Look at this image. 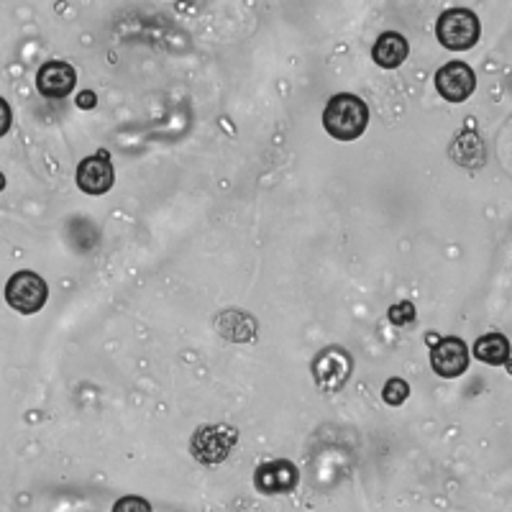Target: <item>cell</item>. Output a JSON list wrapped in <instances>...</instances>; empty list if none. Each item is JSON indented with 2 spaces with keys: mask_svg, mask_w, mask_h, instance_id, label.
Segmentation results:
<instances>
[{
  "mask_svg": "<svg viewBox=\"0 0 512 512\" xmlns=\"http://www.w3.org/2000/svg\"><path fill=\"white\" fill-rule=\"evenodd\" d=\"M369 126V105L351 93H338L323 111V128L336 141H356Z\"/></svg>",
  "mask_w": 512,
  "mask_h": 512,
  "instance_id": "6da1fadb",
  "label": "cell"
},
{
  "mask_svg": "<svg viewBox=\"0 0 512 512\" xmlns=\"http://www.w3.org/2000/svg\"><path fill=\"white\" fill-rule=\"evenodd\" d=\"M482 26H479L477 13L469 8H448L438 16L436 36L441 41V47L451 49V52H466L479 41Z\"/></svg>",
  "mask_w": 512,
  "mask_h": 512,
  "instance_id": "7a4b0ae2",
  "label": "cell"
},
{
  "mask_svg": "<svg viewBox=\"0 0 512 512\" xmlns=\"http://www.w3.org/2000/svg\"><path fill=\"white\" fill-rule=\"evenodd\" d=\"M236 443H239V431L233 425H200L198 431L192 433L190 454L200 464H223Z\"/></svg>",
  "mask_w": 512,
  "mask_h": 512,
  "instance_id": "3957f363",
  "label": "cell"
},
{
  "mask_svg": "<svg viewBox=\"0 0 512 512\" xmlns=\"http://www.w3.org/2000/svg\"><path fill=\"white\" fill-rule=\"evenodd\" d=\"M351 369H354V359L341 346H326L310 361V372H313L315 384L323 392L344 390L346 382L351 379Z\"/></svg>",
  "mask_w": 512,
  "mask_h": 512,
  "instance_id": "277c9868",
  "label": "cell"
},
{
  "mask_svg": "<svg viewBox=\"0 0 512 512\" xmlns=\"http://www.w3.org/2000/svg\"><path fill=\"white\" fill-rule=\"evenodd\" d=\"M49 300L47 282L41 280V274L31 272V269H21L6 282V303L11 305L16 313L34 315L39 313Z\"/></svg>",
  "mask_w": 512,
  "mask_h": 512,
  "instance_id": "5b68a950",
  "label": "cell"
},
{
  "mask_svg": "<svg viewBox=\"0 0 512 512\" xmlns=\"http://www.w3.org/2000/svg\"><path fill=\"white\" fill-rule=\"evenodd\" d=\"M297 482H300V472L287 459L264 461V464L256 466L254 472V487L262 495H290V492H295Z\"/></svg>",
  "mask_w": 512,
  "mask_h": 512,
  "instance_id": "8992f818",
  "label": "cell"
},
{
  "mask_svg": "<svg viewBox=\"0 0 512 512\" xmlns=\"http://www.w3.org/2000/svg\"><path fill=\"white\" fill-rule=\"evenodd\" d=\"M436 90L448 103H466L477 90V75L466 62H448L436 72Z\"/></svg>",
  "mask_w": 512,
  "mask_h": 512,
  "instance_id": "52a82bcc",
  "label": "cell"
},
{
  "mask_svg": "<svg viewBox=\"0 0 512 512\" xmlns=\"http://www.w3.org/2000/svg\"><path fill=\"white\" fill-rule=\"evenodd\" d=\"M469 346L456 336L438 338L436 344L431 346V367L438 377L443 379H456L469 369Z\"/></svg>",
  "mask_w": 512,
  "mask_h": 512,
  "instance_id": "ba28073f",
  "label": "cell"
},
{
  "mask_svg": "<svg viewBox=\"0 0 512 512\" xmlns=\"http://www.w3.org/2000/svg\"><path fill=\"white\" fill-rule=\"evenodd\" d=\"M116 182V172H113L111 154L100 149L95 157H85L77 167V187L88 195H105Z\"/></svg>",
  "mask_w": 512,
  "mask_h": 512,
  "instance_id": "9c48e42d",
  "label": "cell"
},
{
  "mask_svg": "<svg viewBox=\"0 0 512 512\" xmlns=\"http://www.w3.org/2000/svg\"><path fill=\"white\" fill-rule=\"evenodd\" d=\"M77 85V72L70 62H62V59H52V62H44L36 72V90H39L44 98H67V95L75 90Z\"/></svg>",
  "mask_w": 512,
  "mask_h": 512,
  "instance_id": "30bf717a",
  "label": "cell"
},
{
  "mask_svg": "<svg viewBox=\"0 0 512 512\" xmlns=\"http://www.w3.org/2000/svg\"><path fill=\"white\" fill-rule=\"evenodd\" d=\"M410 54L408 39L397 31H384L372 47V59L382 70H397Z\"/></svg>",
  "mask_w": 512,
  "mask_h": 512,
  "instance_id": "8fae6325",
  "label": "cell"
},
{
  "mask_svg": "<svg viewBox=\"0 0 512 512\" xmlns=\"http://www.w3.org/2000/svg\"><path fill=\"white\" fill-rule=\"evenodd\" d=\"M469 354H474L489 367H507L510 364V341L502 333H487L474 341V349Z\"/></svg>",
  "mask_w": 512,
  "mask_h": 512,
  "instance_id": "7c38bea8",
  "label": "cell"
},
{
  "mask_svg": "<svg viewBox=\"0 0 512 512\" xmlns=\"http://www.w3.org/2000/svg\"><path fill=\"white\" fill-rule=\"evenodd\" d=\"M410 397V384L400 377H392L384 382V390H382V400L390 405V408H400L405 405V400Z\"/></svg>",
  "mask_w": 512,
  "mask_h": 512,
  "instance_id": "4fadbf2b",
  "label": "cell"
},
{
  "mask_svg": "<svg viewBox=\"0 0 512 512\" xmlns=\"http://www.w3.org/2000/svg\"><path fill=\"white\" fill-rule=\"evenodd\" d=\"M387 318H390L392 326H408V323L415 320V305L408 303V300H405V303H397L395 308H390Z\"/></svg>",
  "mask_w": 512,
  "mask_h": 512,
  "instance_id": "5bb4252c",
  "label": "cell"
},
{
  "mask_svg": "<svg viewBox=\"0 0 512 512\" xmlns=\"http://www.w3.org/2000/svg\"><path fill=\"white\" fill-rule=\"evenodd\" d=\"M113 512H154L149 500L144 497H136V495H126L113 505Z\"/></svg>",
  "mask_w": 512,
  "mask_h": 512,
  "instance_id": "9a60e30c",
  "label": "cell"
},
{
  "mask_svg": "<svg viewBox=\"0 0 512 512\" xmlns=\"http://www.w3.org/2000/svg\"><path fill=\"white\" fill-rule=\"evenodd\" d=\"M11 123H13L11 105H8L6 98H0V139L11 131Z\"/></svg>",
  "mask_w": 512,
  "mask_h": 512,
  "instance_id": "2e32d148",
  "label": "cell"
},
{
  "mask_svg": "<svg viewBox=\"0 0 512 512\" xmlns=\"http://www.w3.org/2000/svg\"><path fill=\"white\" fill-rule=\"evenodd\" d=\"M95 103H98V95L93 90H85V93L77 95V108L80 111H90V108H95Z\"/></svg>",
  "mask_w": 512,
  "mask_h": 512,
  "instance_id": "e0dca14e",
  "label": "cell"
},
{
  "mask_svg": "<svg viewBox=\"0 0 512 512\" xmlns=\"http://www.w3.org/2000/svg\"><path fill=\"white\" fill-rule=\"evenodd\" d=\"M6 190V175H3V172H0V192Z\"/></svg>",
  "mask_w": 512,
  "mask_h": 512,
  "instance_id": "ac0fdd59",
  "label": "cell"
}]
</instances>
